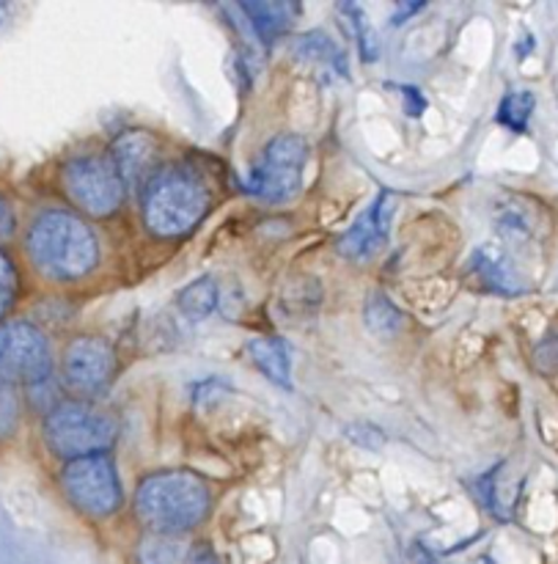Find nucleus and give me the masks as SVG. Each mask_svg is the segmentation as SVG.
I'll return each mask as SVG.
<instances>
[{
    "instance_id": "a211bd4d",
    "label": "nucleus",
    "mask_w": 558,
    "mask_h": 564,
    "mask_svg": "<svg viewBox=\"0 0 558 564\" xmlns=\"http://www.w3.org/2000/svg\"><path fill=\"white\" fill-rule=\"evenodd\" d=\"M534 105H537V99H534L532 91H512L506 94L504 102L499 105V113H495V121H499L501 127H506L510 132H526L528 127V119H532L534 113Z\"/></svg>"
},
{
    "instance_id": "b1692460",
    "label": "nucleus",
    "mask_w": 558,
    "mask_h": 564,
    "mask_svg": "<svg viewBox=\"0 0 558 564\" xmlns=\"http://www.w3.org/2000/svg\"><path fill=\"white\" fill-rule=\"evenodd\" d=\"M402 97H405V113L407 116H422L427 110V99L418 91L416 86H400Z\"/></svg>"
},
{
    "instance_id": "412c9836",
    "label": "nucleus",
    "mask_w": 558,
    "mask_h": 564,
    "mask_svg": "<svg viewBox=\"0 0 558 564\" xmlns=\"http://www.w3.org/2000/svg\"><path fill=\"white\" fill-rule=\"evenodd\" d=\"M20 424V397L11 380L0 378V441L11 438Z\"/></svg>"
},
{
    "instance_id": "f257e3e1",
    "label": "nucleus",
    "mask_w": 558,
    "mask_h": 564,
    "mask_svg": "<svg viewBox=\"0 0 558 564\" xmlns=\"http://www.w3.org/2000/svg\"><path fill=\"white\" fill-rule=\"evenodd\" d=\"M212 510L207 479L193 471H157L141 479L135 490V516L149 534L179 538Z\"/></svg>"
},
{
    "instance_id": "cd10ccee",
    "label": "nucleus",
    "mask_w": 558,
    "mask_h": 564,
    "mask_svg": "<svg viewBox=\"0 0 558 564\" xmlns=\"http://www.w3.org/2000/svg\"><path fill=\"white\" fill-rule=\"evenodd\" d=\"M11 17V6L9 3H0V31H3V25L9 22Z\"/></svg>"
},
{
    "instance_id": "9d476101",
    "label": "nucleus",
    "mask_w": 558,
    "mask_h": 564,
    "mask_svg": "<svg viewBox=\"0 0 558 564\" xmlns=\"http://www.w3.org/2000/svg\"><path fill=\"white\" fill-rule=\"evenodd\" d=\"M394 193L383 191L372 202V207L339 237L336 248L344 259L350 262H369V259L378 257L383 251L385 240H389L391 231V213H394Z\"/></svg>"
},
{
    "instance_id": "39448f33",
    "label": "nucleus",
    "mask_w": 558,
    "mask_h": 564,
    "mask_svg": "<svg viewBox=\"0 0 558 564\" xmlns=\"http://www.w3.org/2000/svg\"><path fill=\"white\" fill-rule=\"evenodd\" d=\"M61 185L91 218H110L124 204L127 185L110 154H77L61 165Z\"/></svg>"
},
{
    "instance_id": "1a4fd4ad",
    "label": "nucleus",
    "mask_w": 558,
    "mask_h": 564,
    "mask_svg": "<svg viewBox=\"0 0 558 564\" xmlns=\"http://www.w3.org/2000/svg\"><path fill=\"white\" fill-rule=\"evenodd\" d=\"M61 375L69 391L94 397L108 389L116 375V352L102 336H77L66 345Z\"/></svg>"
},
{
    "instance_id": "f8f14e48",
    "label": "nucleus",
    "mask_w": 558,
    "mask_h": 564,
    "mask_svg": "<svg viewBox=\"0 0 558 564\" xmlns=\"http://www.w3.org/2000/svg\"><path fill=\"white\" fill-rule=\"evenodd\" d=\"M471 270L477 273V281L484 290L501 292V295H517V292H523L521 275L515 273L512 262L499 248H479L471 259Z\"/></svg>"
},
{
    "instance_id": "bb28decb",
    "label": "nucleus",
    "mask_w": 558,
    "mask_h": 564,
    "mask_svg": "<svg viewBox=\"0 0 558 564\" xmlns=\"http://www.w3.org/2000/svg\"><path fill=\"white\" fill-rule=\"evenodd\" d=\"M418 9H424V3H416V6H402L400 14L394 17V25H402V22H405V17H413V11H418Z\"/></svg>"
},
{
    "instance_id": "2eb2a0df",
    "label": "nucleus",
    "mask_w": 558,
    "mask_h": 564,
    "mask_svg": "<svg viewBox=\"0 0 558 564\" xmlns=\"http://www.w3.org/2000/svg\"><path fill=\"white\" fill-rule=\"evenodd\" d=\"M190 545L179 538L146 534L138 543V564H190Z\"/></svg>"
},
{
    "instance_id": "4be33fe9",
    "label": "nucleus",
    "mask_w": 558,
    "mask_h": 564,
    "mask_svg": "<svg viewBox=\"0 0 558 564\" xmlns=\"http://www.w3.org/2000/svg\"><path fill=\"white\" fill-rule=\"evenodd\" d=\"M17 286H20V275H17L14 262H11L9 253L0 251V319L14 306Z\"/></svg>"
},
{
    "instance_id": "6e6552de",
    "label": "nucleus",
    "mask_w": 558,
    "mask_h": 564,
    "mask_svg": "<svg viewBox=\"0 0 558 564\" xmlns=\"http://www.w3.org/2000/svg\"><path fill=\"white\" fill-rule=\"evenodd\" d=\"M50 375L53 356L42 330L22 319L0 325V378L36 389L47 383Z\"/></svg>"
},
{
    "instance_id": "dca6fc26",
    "label": "nucleus",
    "mask_w": 558,
    "mask_h": 564,
    "mask_svg": "<svg viewBox=\"0 0 558 564\" xmlns=\"http://www.w3.org/2000/svg\"><path fill=\"white\" fill-rule=\"evenodd\" d=\"M176 306L193 323L209 317L215 312V306H218V284H215V279L204 275V279H196L193 284H187L176 295Z\"/></svg>"
},
{
    "instance_id": "5701e85b",
    "label": "nucleus",
    "mask_w": 558,
    "mask_h": 564,
    "mask_svg": "<svg viewBox=\"0 0 558 564\" xmlns=\"http://www.w3.org/2000/svg\"><path fill=\"white\" fill-rule=\"evenodd\" d=\"M344 435L352 441V444L361 446V449H369V452L383 449V444H385V435L380 433V430L374 427V424H366V422L347 424Z\"/></svg>"
},
{
    "instance_id": "4468645a",
    "label": "nucleus",
    "mask_w": 558,
    "mask_h": 564,
    "mask_svg": "<svg viewBox=\"0 0 558 564\" xmlns=\"http://www.w3.org/2000/svg\"><path fill=\"white\" fill-rule=\"evenodd\" d=\"M240 11L248 14V22L253 25L256 36L264 44H273L275 39L284 36L300 9L292 3H259L256 0V3H240Z\"/></svg>"
},
{
    "instance_id": "9b49d317",
    "label": "nucleus",
    "mask_w": 558,
    "mask_h": 564,
    "mask_svg": "<svg viewBox=\"0 0 558 564\" xmlns=\"http://www.w3.org/2000/svg\"><path fill=\"white\" fill-rule=\"evenodd\" d=\"M110 158L127 187H146L157 174V141L146 130H130L116 138Z\"/></svg>"
},
{
    "instance_id": "423d86ee",
    "label": "nucleus",
    "mask_w": 558,
    "mask_h": 564,
    "mask_svg": "<svg viewBox=\"0 0 558 564\" xmlns=\"http://www.w3.org/2000/svg\"><path fill=\"white\" fill-rule=\"evenodd\" d=\"M308 160V143L303 135L284 132L275 135L264 147L262 160L256 169L242 180L248 196L259 198L264 204H284L300 193L303 169Z\"/></svg>"
},
{
    "instance_id": "f3484780",
    "label": "nucleus",
    "mask_w": 558,
    "mask_h": 564,
    "mask_svg": "<svg viewBox=\"0 0 558 564\" xmlns=\"http://www.w3.org/2000/svg\"><path fill=\"white\" fill-rule=\"evenodd\" d=\"M363 319H366V328L372 330L374 336H383V339L400 334L402 328V312L394 306V301H391L389 295H380V292L366 301Z\"/></svg>"
},
{
    "instance_id": "f03ea898",
    "label": "nucleus",
    "mask_w": 558,
    "mask_h": 564,
    "mask_svg": "<svg viewBox=\"0 0 558 564\" xmlns=\"http://www.w3.org/2000/svg\"><path fill=\"white\" fill-rule=\"evenodd\" d=\"M28 257L50 281H77L97 268L99 242L91 226L66 209H47L28 229Z\"/></svg>"
},
{
    "instance_id": "393cba45",
    "label": "nucleus",
    "mask_w": 558,
    "mask_h": 564,
    "mask_svg": "<svg viewBox=\"0 0 558 564\" xmlns=\"http://www.w3.org/2000/svg\"><path fill=\"white\" fill-rule=\"evenodd\" d=\"M17 229V218H14V209H11L9 198L0 193V240H9Z\"/></svg>"
},
{
    "instance_id": "aec40b11",
    "label": "nucleus",
    "mask_w": 558,
    "mask_h": 564,
    "mask_svg": "<svg viewBox=\"0 0 558 564\" xmlns=\"http://www.w3.org/2000/svg\"><path fill=\"white\" fill-rule=\"evenodd\" d=\"M295 55L297 58L317 61V64H322V61H336V64H341V55L339 50H336V44L319 31H311L306 33V36H300V42H297L295 47Z\"/></svg>"
},
{
    "instance_id": "ddd939ff",
    "label": "nucleus",
    "mask_w": 558,
    "mask_h": 564,
    "mask_svg": "<svg viewBox=\"0 0 558 564\" xmlns=\"http://www.w3.org/2000/svg\"><path fill=\"white\" fill-rule=\"evenodd\" d=\"M251 361L256 364L259 372L270 380V383L281 386V389H292V347L289 341L278 339V336H262L248 345Z\"/></svg>"
},
{
    "instance_id": "6ab92c4d",
    "label": "nucleus",
    "mask_w": 558,
    "mask_h": 564,
    "mask_svg": "<svg viewBox=\"0 0 558 564\" xmlns=\"http://www.w3.org/2000/svg\"><path fill=\"white\" fill-rule=\"evenodd\" d=\"M339 11L347 17V20H350L352 33H355V39H358V50H361V58L366 61V64H374L380 55V42H378V33H374V28L369 25L366 11L355 3H341Z\"/></svg>"
},
{
    "instance_id": "20e7f679",
    "label": "nucleus",
    "mask_w": 558,
    "mask_h": 564,
    "mask_svg": "<svg viewBox=\"0 0 558 564\" xmlns=\"http://www.w3.org/2000/svg\"><path fill=\"white\" fill-rule=\"evenodd\" d=\"M119 435V424L102 408L88 402L69 400L58 402L44 419V441L50 452L64 460H80V457L105 455Z\"/></svg>"
},
{
    "instance_id": "7ed1b4c3",
    "label": "nucleus",
    "mask_w": 558,
    "mask_h": 564,
    "mask_svg": "<svg viewBox=\"0 0 558 564\" xmlns=\"http://www.w3.org/2000/svg\"><path fill=\"white\" fill-rule=\"evenodd\" d=\"M209 202L212 196L196 171L187 165H168L143 187V224L163 240L182 237L207 215Z\"/></svg>"
},
{
    "instance_id": "a878e982",
    "label": "nucleus",
    "mask_w": 558,
    "mask_h": 564,
    "mask_svg": "<svg viewBox=\"0 0 558 564\" xmlns=\"http://www.w3.org/2000/svg\"><path fill=\"white\" fill-rule=\"evenodd\" d=\"M190 564H220V562H218V556H215L212 545L198 543V545H193V551H190Z\"/></svg>"
},
{
    "instance_id": "c85d7f7f",
    "label": "nucleus",
    "mask_w": 558,
    "mask_h": 564,
    "mask_svg": "<svg viewBox=\"0 0 558 564\" xmlns=\"http://www.w3.org/2000/svg\"><path fill=\"white\" fill-rule=\"evenodd\" d=\"M488 564H493V562H488Z\"/></svg>"
},
{
    "instance_id": "0eeeda50",
    "label": "nucleus",
    "mask_w": 558,
    "mask_h": 564,
    "mask_svg": "<svg viewBox=\"0 0 558 564\" xmlns=\"http://www.w3.org/2000/svg\"><path fill=\"white\" fill-rule=\"evenodd\" d=\"M61 485L72 505L91 518H108L121 507V485L108 455L80 457L66 463Z\"/></svg>"
}]
</instances>
